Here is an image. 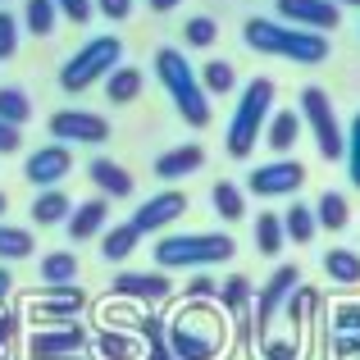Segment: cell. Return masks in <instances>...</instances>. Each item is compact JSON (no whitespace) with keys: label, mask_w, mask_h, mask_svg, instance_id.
<instances>
[{"label":"cell","mask_w":360,"mask_h":360,"mask_svg":"<svg viewBox=\"0 0 360 360\" xmlns=\"http://www.w3.org/2000/svg\"><path fill=\"white\" fill-rule=\"evenodd\" d=\"M242 41L260 55H283V60H297V64H324L328 60L324 32H301V27L274 23V18H246Z\"/></svg>","instance_id":"obj_1"},{"label":"cell","mask_w":360,"mask_h":360,"mask_svg":"<svg viewBox=\"0 0 360 360\" xmlns=\"http://www.w3.org/2000/svg\"><path fill=\"white\" fill-rule=\"evenodd\" d=\"M165 342L178 360H214V352L224 347V328H219V319H214V306L187 301V306L169 319Z\"/></svg>","instance_id":"obj_2"},{"label":"cell","mask_w":360,"mask_h":360,"mask_svg":"<svg viewBox=\"0 0 360 360\" xmlns=\"http://www.w3.org/2000/svg\"><path fill=\"white\" fill-rule=\"evenodd\" d=\"M155 73H160V82H165V91L174 96L178 115L192 123V128H205V123H210V96H205L196 69L187 64V55L174 51V46L155 51Z\"/></svg>","instance_id":"obj_3"},{"label":"cell","mask_w":360,"mask_h":360,"mask_svg":"<svg viewBox=\"0 0 360 360\" xmlns=\"http://www.w3.org/2000/svg\"><path fill=\"white\" fill-rule=\"evenodd\" d=\"M238 251L229 233H174V238L155 242V264L160 269H205V264H224Z\"/></svg>","instance_id":"obj_4"},{"label":"cell","mask_w":360,"mask_h":360,"mask_svg":"<svg viewBox=\"0 0 360 360\" xmlns=\"http://www.w3.org/2000/svg\"><path fill=\"white\" fill-rule=\"evenodd\" d=\"M269 105H274V82L269 78H255L246 82L242 101H238V115L229 123V155L233 160H246L260 141V128L269 123Z\"/></svg>","instance_id":"obj_5"},{"label":"cell","mask_w":360,"mask_h":360,"mask_svg":"<svg viewBox=\"0 0 360 360\" xmlns=\"http://www.w3.org/2000/svg\"><path fill=\"white\" fill-rule=\"evenodd\" d=\"M119 60H123V41L119 37H91V41L82 46L78 55H69V64L60 69V87L64 91L96 87L101 78H110V73L119 69Z\"/></svg>","instance_id":"obj_6"},{"label":"cell","mask_w":360,"mask_h":360,"mask_svg":"<svg viewBox=\"0 0 360 360\" xmlns=\"http://www.w3.org/2000/svg\"><path fill=\"white\" fill-rule=\"evenodd\" d=\"M301 123L315 132V146L324 160H342L347 150V132L338 128V115H333V101H328L324 87H306L301 91Z\"/></svg>","instance_id":"obj_7"},{"label":"cell","mask_w":360,"mask_h":360,"mask_svg":"<svg viewBox=\"0 0 360 360\" xmlns=\"http://www.w3.org/2000/svg\"><path fill=\"white\" fill-rule=\"evenodd\" d=\"M51 137L60 146H69V141H78V146H105L110 123L101 115H91V110H60V115H51Z\"/></svg>","instance_id":"obj_8"},{"label":"cell","mask_w":360,"mask_h":360,"mask_svg":"<svg viewBox=\"0 0 360 360\" xmlns=\"http://www.w3.org/2000/svg\"><path fill=\"white\" fill-rule=\"evenodd\" d=\"M297 283H301L297 264H283V269L260 288V306H255V338H260V347L269 342V324H274V315L288 306V297H292V288H297Z\"/></svg>","instance_id":"obj_9"},{"label":"cell","mask_w":360,"mask_h":360,"mask_svg":"<svg viewBox=\"0 0 360 360\" xmlns=\"http://www.w3.org/2000/svg\"><path fill=\"white\" fill-rule=\"evenodd\" d=\"M87 347V328L82 324H60V328H41L27 338V360H69Z\"/></svg>","instance_id":"obj_10"},{"label":"cell","mask_w":360,"mask_h":360,"mask_svg":"<svg viewBox=\"0 0 360 360\" xmlns=\"http://www.w3.org/2000/svg\"><path fill=\"white\" fill-rule=\"evenodd\" d=\"M301 183H306V165L301 160H274V165H260L246 178V187L255 196H297Z\"/></svg>","instance_id":"obj_11"},{"label":"cell","mask_w":360,"mask_h":360,"mask_svg":"<svg viewBox=\"0 0 360 360\" xmlns=\"http://www.w3.org/2000/svg\"><path fill=\"white\" fill-rule=\"evenodd\" d=\"M183 214H187V196L183 192H160V196H150V201H141L128 224L137 233H160V229H169V224H178Z\"/></svg>","instance_id":"obj_12"},{"label":"cell","mask_w":360,"mask_h":360,"mask_svg":"<svg viewBox=\"0 0 360 360\" xmlns=\"http://www.w3.org/2000/svg\"><path fill=\"white\" fill-rule=\"evenodd\" d=\"M278 14L288 18V27L328 32V27H338L342 9H338V0H278Z\"/></svg>","instance_id":"obj_13"},{"label":"cell","mask_w":360,"mask_h":360,"mask_svg":"<svg viewBox=\"0 0 360 360\" xmlns=\"http://www.w3.org/2000/svg\"><path fill=\"white\" fill-rule=\"evenodd\" d=\"M69 169H73V155H69V146H41V150H32L27 155V165H23V178L32 187H55L60 178H69Z\"/></svg>","instance_id":"obj_14"},{"label":"cell","mask_w":360,"mask_h":360,"mask_svg":"<svg viewBox=\"0 0 360 360\" xmlns=\"http://www.w3.org/2000/svg\"><path fill=\"white\" fill-rule=\"evenodd\" d=\"M174 292V283L165 274H119L115 278V297H128V301H141V306H155Z\"/></svg>","instance_id":"obj_15"},{"label":"cell","mask_w":360,"mask_h":360,"mask_svg":"<svg viewBox=\"0 0 360 360\" xmlns=\"http://www.w3.org/2000/svg\"><path fill=\"white\" fill-rule=\"evenodd\" d=\"M78 310H82V292L73 288V283H69V288H51V297L32 301V315L46 319V324H69Z\"/></svg>","instance_id":"obj_16"},{"label":"cell","mask_w":360,"mask_h":360,"mask_svg":"<svg viewBox=\"0 0 360 360\" xmlns=\"http://www.w3.org/2000/svg\"><path fill=\"white\" fill-rule=\"evenodd\" d=\"M105 219H110V201L96 196V201L73 205V214L64 219V229H69L73 242H87V238H96V233H105Z\"/></svg>","instance_id":"obj_17"},{"label":"cell","mask_w":360,"mask_h":360,"mask_svg":"<svg viewBox=\"0 0 360 360\" xmlns=\"http://www.w3.org/2000/svg\"><path fill=\"white\" fill-rule=\"evenodd\" d=\"M87 178L101 187V196H115V201H123V196H132V174L123 165H115V160H105V155H96L87 165Z\"/></svg>","instance_id":"obj_18"},{"label":"cell","mask_w":360,"mask_h":360,"mask_svg":"<svg viewBox=\"0 0 360 360\" xmlns=\"http://www.w3.org/2000/svg\"><path fill=\"white\" fill-rule=\"evenodd\" d=\"M201 165H205V150L201 146H174V150H165V155L155 160V174L169 178V183H178V178L196 174Z\"/></svg>","instance_id":"obj_19"},{"label":"cell","mask_w":360,"mask_h":360,"mask_svg":"<svg viewBox=\"0 0 360 360\" xmlns=\"http://www.w3.org/2000/svg\"><path fill=\"white\" fill-rule=\"evenodd\" d=\"M69 214H73V201L60 192V187H46V192L32 201V224H41V229H51V224H64Z\"/></svg>","instance_id":"obj_20"},{"label":"cell","mask_w":360,"mask_h":360,"mask_svg":"<svg viewBox=\"0 0 360 360\" xmlns=\"http://www.w3.org/2000/svg\"><path fill=\"white\" fill-rule=\"evenodd\" d=\"M105 96H110V105H132V101L141 96V69L119 64V69L105 78Z\"/></svg>","instance_id":"obj_21"},{"label":"cell","mask_w":360,"mask_h":360,"mask_svg":"<svg viewBox=\"0 0 360 360\" xmlns=\"http://www.w3.org/2000/svg\"><path fill=\"white\" fill-rule=\"evenodd\" d=\"M297 137H301V115H297V110H283V115L269 119V132H264V141H269L278 155L297 146Z\"/></svg>","instance_id":"obj_22"},{"label":"cell","mask_w":360,"mask_h":360,"mask_svg":"<svg viewBox=\"0 0 360 360\" xmlns=\"http://www.w3.org/2000/svg\"><path fill=\"white\" fill-rule=\"evenodd\" d=\"M137 242H141V233L132 229V224H115V229L101 238V255H105L110 264H115V260H128V255L137 251Z\"/></svg>","instance_id":"obj_23"},{"label":"cell","mask_w":360,"mask_h":360,"mask_svg":"<svg viewBox=\"0 0 360 360\" xmlns=\"http://www.w3.org/2000/svg\"><path fill=\"white\" fill-rule=\"evenodd\" d=\"M315 224H319V229H333V233H342L347 224H352V210H347V196H342V192H324V196H319V205H315Z\"/></svg>","instance_id":"obj_24"},{"label":"cell","mask_w":360,"mask_h":360,"mask_svg":"<svg viewBox=\"0 0 360 360\" xmlns=\"http://www.w3.org/2000/svg\"><path fill=\"white\" fill-rule=\"evenodd\" d=\"M41 278L51 283V288H69V283H78V255L73 251H55L41 260Z\"/></svg>","instance_id":"obj_25"},{"label":"cell","mask_w":360,"mask_h":360,"mask_svg":"<svg viewBox=\"0 0 360 360\" xmlns=\"http://www.w3.org/2000/svg\"><path fill=\"white\" fill-rule=\"evenodd\" d=\"M55 23H60V9H55V0H27L23 5V27L32 37H51Z\"/></svg>","instance_id":"obj_26"},{"label":"cell","mask_w":360,"mask_h":360,"mask_svg":"<svg viewBox=\"0 0 360 360\" xmlns=\"http://www.w3.org/2000/svg\"><path fill=\"white\" fill-rule=\"evenodd\" d=\"M278 219H283V238H292V242H310V238H315V229H319V224H315V210H310V205H292V210H283L278 214Z\"/></svg>","instance_id":"obj_27"},{"label":"cell","mask_w":360,"mask_h":360,"mask_svg":"<svg viewBox=\"0 0 360 360\" xmlns=\"http://www.w3.org/2000/svg\"><path fill=\"white\" fill-rule=\"evenodd\" d=\"M201 87H205V96H219V91H233L238 87V69H233L229 60H210V64H201Z\"/></svg>","instance_id":"obj_28"},{"label":"cell","mask_w":360,"mask_h":360,"mask_svg":"<svg viewBox=\"0 0 360 360\" xmlns=\"http://www.w3.org/2000/svg\"><path fill=\"white\" fill-rule=\"evenodd\" d=\"M37 251L32 233L27 229H14V224H0V260H27Z\"/></svg>","instance_id":"obj_29"},{"label":"cell","mask_w":360,"mask_h":360,"mask_svg":"<svg viewBox=\"0 0 360 360\" xmlns=\"http://www.w3.org/2000/svg\"><path fill=\"white\" fill-rule=\"evenodd\" d=\"M27 119H32V101H27V91L0 87V123H14V128H23Z\"/></svg>","instance_id":"obj_30"},{"label":"cell","mask_w":360,"mask_h":360,"mask_svg":"<svg viewBox=\"0 0 360 360\" xmlns=\"http://www.w3.org/2000/svg\"><path fill=\"white\" fill-rule=\"evenodd\" d=\"M324 269L333 274L338 283H360V255L356 251H342V246H333V251H324Z\"/></svg>","instance_id":"obj_31"},{"label":"cell","mask_w":360,"mask_h":360,"mask_svg":"<svg viewBox=\"0 0 360 360\" xmlns=\"http://www.w3.org/2000/svg\"><path fill=\"white\" fill-rule=\"evenodd\" d=\"M96 352L105 356V360H137V356H141V347H137V338H128V333H115V328H105V333L96 338Z\"/></svg>","instance_id":"obj_32"},{"label":"cell","mask_w":360,"mask_h":360,"mask_svg":"<svg viewBox=\"0 0 360 360\" xmlns=\"http://www.w3.org/2000/svg\"><path fill=\"white\" fill-rule=\"evenodd\" d=\"M137 324V333L146 338V347H150V360H178L174 352H169V342H165V319H155V315H141V319H132Z\"/></svg>","instance_id":"obj_33"},{"label":"cell","mask_w":360,"mask_h":360,"mask_svg":"<svg viewBox=\"0 0 360 360\" xmlns=\"http://www.w3.org/2000/svg\"><path fill=\"white\" fill-rule=\"evenodd\" d=\"M210 201H214V210H219V219H229V224H238L242 214H246L242 187H233V183H219V187L210 192Z\"/></svg>","instance_id":"obj_34"},{"label":"cell","mask_w":360,"mask_h":360,"mask_svg":"<svg viewBox=\"0 0 360 360\" xmlns=\"http://www.w3.org/2000/svg\"><path fill=\"white\" fill-rule=\"evenodd\" d=\"M255 246H260V255L283 251V219L278 214H260V224H255Z\"/></svg>","instance_id":"obj_35"},{"label":"cell","mask_w":360,"mask_h":360,"mask_svg":"<svg viewBox=\"0 0 360 360\" xmlns=\"http://www.w3.org/2000/svg\"><path fill=\"white\" fill-rule=\"evenodd\" d=\"M214 301H219L224 310H246V301H251V283H246L242 274H233V278H224V283H219Z\"/></svg>","instance_id":"obj_36"},{"label":"cell","mask_w":360,"mask_h":360,"mask_svg":"<svg viewBox=\"0 0 360 360\" xmlns=\"http://www.w3.org/2000/svg\"><path fill=\"white\" fill-rule=\"evenodd\" d=\"M315 301H319V292H315V288H306V283H297V288H292V297H288V319H292V328L310 319Z\"/></svg>","instance_id":"obj_37"},{"label":"cell","mask_w":360,"mask_h":360,"mask_svg":"<svg viewBox=\"0 0 360 360\" xmlns=\"http://www.w3.org/2000/svg\"><path fill=\"white\" fill-rule=\"evenodd\" d=\"M183 32H187V46H201V51H205V46H214V37H219V27H214V18H187V27H183Z\"/></svg>","instance_id":"obj_38"},{"label":"cell","mask_w":360,"mask_h":360,"mask_svg":"<svg viewBox=\"0 0 360 360\" xmlns=\"http://www.w3.org/2000/svg\"><path fill=\"white\" fill-rule=\"evenodd\" d=\"M14 51H18V18L0 5V60H14Z\"/></svg>","instance_id":"obj_39"},{"label":"cell","mask_w":360,"mask_h":360,"mask_svg":"<svg viewBox=\"0 0 360 360\" xmlns=\"http://www.w3.org/2000/svg\"><path fill=\"white\" fill-rule=\"evenodd\" d=\"M347 169H352V187H360V115L352 119V128H347Z\"/></svg>","instance_id":"obj_40"},{"label":"cell","mask_w":360,"mask_h":360,"mask_svg":"<svg viewBox=\"0 0 360 360\" xmlns=\"http://www.w3.org/2000/svg\"><path fill=\"white\" fill-rule=\"evenodd\" d=\"M55 9L64 18H73V23H87L91 18V0H55Z\"/></svg>","instance_id":"obj_41"},{"label":"cell","mask_w":360,"mask_h":360,"mask_svg":"<svg viewBox=\"0 0 360 360\" xmlns=\"http://www.w3.org/2000/svg\"><path fill=\"white\" fill-rule=\"evenodd\" d=\"M333 324L342 328V333H360V306H338L333 310Z\"/></svg>","instance_id":"obj_42"},{"label":"cell","mask_w":360,"mask_h":360,"mask_svg":"<svg viewBox=\"0 0 360 360\" xmlns=\"http://www.w3.org/2000/svg\"><path fill=\"white\" fill-rule=\"evenodd\" d=\"M214 292H219V283H210L205 274H196V278L187 283V297L192 301H214Z\"/></svg>","instance_id":"obj_43"},{"label":"cell","mask_w":360,"mask_h":360,"mask_svg":"<svg viewBox=\"0 0 360 360\" xmlns=\"http://www.w3.org/2000/svg\"><path fill=\"white\" fill-rule=\"evenodd\" d=\"M91 9H101L105 18H115V23H123V18L132 14V0H96Z\"/></svg>","instance_id":"obj_44"},{"label":"cell","mask_w":360,"mask_h":360,"mask_svg":"<svg viewBox=\"0 0 360 360\" xmlns=\"http://www.w3.org/2000/svg\"><path fill=\"white\" fill-rule=\"evenodd\" d=\"M23 146V137H18L14 123H0V155H14V150Z\"/></svg>","instance_id":"obj_45"},{"label":"cell","mask_w":360,"mask_h":360,"mask_svg":"<svg viewBox=\"0 0 360 360\" xmlns=\"http://www.w3.org/2000/svg\"><path fill=\"white\" fill-rule=\"evenodd\" d=\"M14 333H18V315H14V310H5V315H0V347H5Z\"/></svg>","instance_id":"obj_46"},{"label":"cell","mask_w":360,"mask_h":360,"mask_svg":"<svg viewBox=\"0 0 360 360\" xmlns=\"http://www.w3.org/2000/svg\"><path fill=\"white\" fill-rule=\"evenodd\" d=\"M9 288H14V278H9V269L0 264V306H5V297H9Z\"/></svg>","instance_id":"obj_47"},{"label":"cell","mask_w":360,"mask_h":360,"mask_svg":"<svg viewBox=\"0 0 360 360\" xmlns=\"http://www.w3.org/2000/svg\"><path fill=\"white\" fill-rule=\"evenodd\" d=\"M174 5H183V0H150V9H155V14H169Z\"/></svg>","instance_id":"obj_48"},{"label":"cell","mask_w":360,"mask_h":360,"mask_svg":"<svg viewBox=\"0 0 360 360\" xmlns=\"http://www.w3.org/2000/svg\"><path fill=\"white\" fill-rule=\"evenodd\" d=\"M5 210H9V196H5V192H0V214H5Z\"/></svg>","instance_id":"obj_49"},{"label":"cell","mask_w":360,"mask_h":360,"mask_svg":"<svg viewBox=\"0 0 360 360\" xmlns=\"http://www.w3.org/2000/svg\"><path fill=\"white\" fill-rule=\"evenodd\" d=\"M342 5H356V9H360V0H342Z\"/></svg>","instance_id":"obj_50"},{"label":"cell","mask_w":360,"mask_h":360,"mask_svg":"<svg viewBox=\"0 0 360 360\" xmlns=\"http://www.w3.org/2000/svg\"><path fill=\"white\" fill-rule=\"evenodd\" d=\"M0 5H9V0H0Z\"/></svg>","instance_id":"obj_51"}]
</instances>
